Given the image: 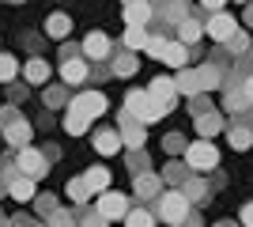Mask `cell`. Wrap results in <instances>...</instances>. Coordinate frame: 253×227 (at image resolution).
Here are the masks:
<instances>
[{"label":"cell","mask_w":253,"mask_h":227,"mask_svg":"<svg viewBox=\"0 0 253 227\" xmlns=\"http://www.w3.org/2000/svg\"><path fill=\"white\" fill-rule=\"evenodd\" d=\"M167 114V106H159L155 98L148 95V91H128L125 95V118H132V121H140V125H151V121H159Z\"/></svg>","instance_id":"1"},{"label":"cell","mask_w":253,"mask_h":227,"mask_svg":"<svg viewBox=\"0 0 253 227\" xmlns=\"http://www.w3.org/2000/svg\"><path fill=\"white\" fill-rule=\"evenodd\" d=\"M159 220L170 224V227L185 224V220H189V201H185V193H178V189L163 193V201H159Z\"/></svg>","instance_id":"2"},{"label":"cell","mask_w":253,"mask_h":227,"mask_svg":"<svg viewBox=\"0 0 253 227\" xmlns=\"http://www.w3.org/2000/svg\"><path fill=\"white\" fill-rule=\"evenodd\" d=\"M68 110L91 121V118H98V114H106V95L102 91H84V95H76L72 102H68Z\"/></svg>","instance_id":"3"},{"label":"cell","mask_w":253,"mask_h":227,"mask_svg":"<svg viewBox=\"0 0 253 227\" xmlns=\"http://www.w3.org/2000/svg\"><path fill=\"white\" fill-rule=\"evenodd\" d=\"M185 163H189L193 171H211V167L219 163V151L211 148L208 140H197V144H189V148H185Z\"/></svg>","instance_id":"4"},{"label":"cell","mask_w":253,"mask_h":227,"mask_svg":"<svg viewBox=\"0 0 253 227\" xmlns=\"http://www.w3.org/2000/svg\"><path fill=\"white\" fill-rule=\"evenodd\" d=\"M234 31H238V23H234L227 11H215V15L204 23V34H208V38H215V42H223V45L234 38Z\"/></svg>","instance_id":"5"},{"label":"cell","mask_w":253,"mask_h":227,"mask_svg":"<svg viewBox=\"0 0 253 227\" xmlns=\"http://www.w3.org/2000/svg\"><path fill=\"white\" fill-rule=\"evenodd\" d=\"M98 216L102 220H125L128 216V197L125 193H102L98 197Z\"/></svg>","instance_id":"6"},{"label":"cell","mask_w":253,"mask_h":227,"mask_svg":"<svg viewBox=\"0 0 253 227\" xmlns=\"http://www.w3.org/2000/svg\"><path fill=\"white\" fill-rule=\"evenodd\" d=\"M148 95L155 98L159 106H174V98H178V87H174V80H170V76H155V80H151V87H148Z\"/></svg>","instance_id":"7"},{"label":"cell","mask_w":253,"mask_h":227,"mask_svg":"<svg viewBox=\"0 0 253 227\" xmlns=\"http://www.w3.org/2000/svg\"><path fill=\"white\" fill-rule=\"evenodd\" d=\"M19 171H23V178H38V174L45 171V159H42V151H34L31 144L27 148H19Z\"/></svg>","instance_id":"8"},{"label":"cell","mask_w":253,"mask_h":227,"mask_svg":"<svg viewBox=\"0 0 253 227\" xmlns=\"http://www.w3.org/2000/svg\"><path fill=\"white\" fill-rule=\"evenodd\" d=\"M8 118V129H4V136H8V144H15V148H27L31 144V125L23 118H15V114H4Z\"/></svg>","instance_id":"9"},{"label":"cell","mask_w":253,"mask_h":227,"mask_svg":"<svg viewBox=\"0 0 253 227\" xmlns=\"http://www.w3.org/2000/svg\"><path fill=\"white\" fill-rule=\"evenodd\" d=\"M84 57L87 61H106V57H110V38H106L102 31L87 34L84 38Z\"/></svg>","instance_id":"10"},{"label":"cell","mask_w":253,"mask_h":227,"mask_svg":"<svg viewBox=\"0 0 253 227\" xmlns=\"http://www.w3.org/2000/svg\"><path fill=\"white\" fill-rule=\"evenodd\" d=\"M163 61H167L170 68H185V61H189V45H181L178 38H167V45H163Z\"/></svg>","instance_id":"11"},{"label":"cell","mask_w":253,"mask_h":227,"mask_svg":"<svg viewBox=\"0 0 253 227\" xmlns=\"http://www.w3.org/2000/svg\"><path fill=\"white\" fill-rule=\"evenodd\" d=\"M61 80L64 84H84L87 80V61L84 57H68V61L61 65Z\"/></svg>","instance_id":"12"},{"label":"cell","mask_w":253,"mask_h":227,"mask_svg":"<svg viewBox=\"0 0 253 227\" xmlns=\"http://www.w3.org/2000/svg\"><path fill=\"white\" fill-rule=\"evenodd\" d=\"M151 15H155V8H151L148 0H144V4H128V8H125V23H128V27H148Z\"/></svg>","instance_id":"13"},{"label":"cell","mask_w":253,"mask_h":227,"mask_svg":"<svg viewBox=\"0 0 253 227\" xmlns=\"http://www.w3.org/2000/svg\"><path fill=\"white\" fill-rule=\"evenodd\" d=\"M121 133V144H128V148H140V144L148 140V133H144V125L132 118H125V129H117Z\"/></svg>","instance_id":"14"},{"label":"cell","mask_w":253,"mask_h":227,"mask_svg":"<svg viewBox=\"0 0 253 227\" xmlns=\"http://www.w3.org/2000/svg\"><path fill=\"white\" fill-rule=\"evenodd\" d=\"M178 38H181V45L201 42V38H204V23H197V19H181V23H178Z\"/></svg>","instance_id":"15"},{"label":"cell","mask_w":253,"mask_h":227,"mask_svg":"<svg viewBox=\"0 0 253 227\" xmlns=\"http://www.w3.org/2000/svg\"><path fill=\"white\" fill-rule=\"evenodd\" d=\"M95 148H98V155H114V151L121 148V133L117 129H102L95 136Z\"/></svg>","instance_id":"16"},{"label":"cell","mask_w":253,"mask_h":227,"mask_svg":"<svg viewBox=\"0 0 253 227\" xmlns=\"http://www.w3.org/2000/svg\"><path fill=\"white\" fill-rule=\"evenodd\" d=\"M174 87L197 98V95H201V76H197V72H189V68H181V72H178V80H174Z\"/></svg>","instance_id":"17"},{"label":"cell","mask_w":253,"mask_h":227,"mask_svg":"<svg viewBox=\"0 0 253 227\" xmlns=\"http://www.w3.org/2000/svg\"><path fill=\"white\" fill-rule=\"evenodd\" d=\"M223 129V121H219V114H197V133H201L204 140H208V136H215V133Z\"/></svg>","instance_id":"18"},{"label":"cell","mask_w":253,"mask_h":227,"mask_svg":"<svg viewBox=\"0 0 253 227\" xmlns=\"http://www.w3.org/2000/svg\"><path fill=\"white\" fill-rule=\"evenodd\" d=\"M84 182H87L91 193H102L106 185H110V171H106V167H91V171L84 174Z\"/></svg>","instance_id":"19"},{"label":"cell","mask_w":253,"mask_h":227,"mask_svg":"<svg viewBox=\"0 0 253 227\" xmlns=\"http://www.w3.org/2000/svg\"><path fill=\"white\" fill-rule=\"evenodd\" d=\"M23 76H27L31 84H45V80H49V65H45L42 57H34V61H27V68H23Z\"/></svg>","instance_id":"20"},{"label":"cell","mask_w":253,"mask_h":227,"mask_svg":"<svg viewBox=\"0 0 253 227\" xmlns=\"http://www.w3.org/2000/svg\"><path fill=\"white\" fill-rule=\"evenodd\" d=\"M132 189H136V197H144V201H148V197L159 193V178H155V174H136Z\"/></svg>","instance_id":"21"},{"label":"cell","mask_w":253,"mask_h":227,"mask_svg":"<svg viewBox=\"0 0 253 227\" xmlns=\"http://www.w3.org/2000/svg\"><path fill=\"white\" fill-rule=\"evenodd\" d=\"M68 31H72V19H68V15H49V19H45V34H49V38H64Z\"/></svg>","instance_id":"22"},{"label":"cell","mask_w":253,"mask_h":227,"mask_svg":"<svg viewBox=\"0 0 253 227\" xmlns=\"http://www.w3.org/2000/svg\"><path fill=\"white\" fill-rule=\"evenodd\" d=\"M125 224H128V227H155V216H151L148 208H128Z\"/></svg>","instance_id":"23"},{"label":"cell","mask_w":253,"mask_h":227,"mask_svg":"<svg viewBox=\"0 0 253 227\" xmlns=\"http://www.w3.org/2000/svg\"><path fill=\"white\" fill-rule=\"evenodd\" d=\"M19 76V65H15V57L11 53H0V84H11Z\"/></svg>","instance_id":"24"},{"label":"cell","mask_w":253,"mask_h":227,"mask_svg":"<svg viewBox=\"0 0 253 227\" xmlns=\"http://www.w3.org/2000/svg\"><path fill=\"white\" fill-rule=\"evenodd\" d=\"M125 45L128 49H144V45H148V27H128L125 31Z\"/></svg>","instance_id":"25"},{"label":"cell","mask_w":253,"mask_h":227,"mask_svg":"<svg viewBox=\"0 0 253 227\" xmlns=\"http://www.w3.org/2000/svg\"><path fill=\"white\" fill-rule=\"evenodd\" d=\"M11 197H15V201H31L34 197V178H15V182H11Z\"/></svg>","instance_id":"26"},{"label":"cell","mask_w":253,"mask_h":227,"mask_svg":"<svg viewBox=\"0 0 253 227\" xmlns=\"http://www.w3.org/2000/svg\"><path fill=\"white\" fill-rule=\"evenodd\" d=\"M250 144H253V133H250V129H242V125H234V129H231V148L246 151Z\"/></svg>","instance_id":"27"},{"label":"cell","mask_w":253,"mask_h":227,"mask_svg":"<svg viewBox=\"0 0 253 227\" xmlns=\"http://www.w3.org/2000/svg\"><path fill=\"white\" fill-rule=\"evenodd\" d=\"M197 76H201V91H208V87H219V68H215V65H204Z\"/></svg>","instance_id":"28"},{"label":"cell","mask_w":253,"mask_h":227,"mask_svg":"<svg viewBox=\"0 0 253 227\" xmlns=\"http://www.w3.org/2000/svg\"><path fill=\"white\" fill-rule=\"evenodd\" d=\"M64 129L72 133V136H84V133H87V118H80V114H72V110H68V118H64Z\"/></svg>","instance_id":"29"},{"label":"cell","mask_w":253,"mask_h":227,"mask_svg":"<svg viewBox=\"0 0 253 227\" xmlns=\"http://www.w3.org/2000/svg\"><path fill=\"white\" fill-rule=\"evenodd\" d=\"M68 197H72V201H87V197H91L84 178H72V182H68Z\"/></svg>","instance_id":"30"},{"label":"cell","mask_w":253,"mask_h":227,"mask_svg":"<svg viewBox=\"0 0 253 227\" xmlns=\"http://www.w3.org/2000/svg\"><path fill=\"white\" fill-rule=\"evenodd\" d=\"M204 197H208V185L204 182H189L185 185V201H204Z\"/></svg>","instance_id":"31"},{"label":"cell","mask_w":253,"mask_h":227,"mask_svg":"<svg viewBox=\"0 0 253 227\" xmlns=\"http://www.w3.org/2000/svg\"><path fill=\"white\" fill-rule=\"evenodd\" d=\"M45 227H72V216L57 208V212H49V220H45Z\"/></svg>","instance_id":"32"},{"label":"cell","mask_w":253,"mask_h":227,"mask_svg":"<svg viewBox=\"0 0 253 227\" xmlns=\"http://www.w3.org/2000/svg\"><path fill=\"white\" fill-rule=\"evenodd\" d=\"M114 72H117V76H132V72H136V57H121Z\"/></svg>","instance_id":"33"},{"label":"cell","mask_w":253,"mask_h":227,"mask_svg":"<svg viewBox=\"0 0 253 227\" xmlns=\"http://www.w3.org/2000/svg\"><path fill=\"white\" fill-rule=\"evenodd\" d=\"M227 45H231L234 53H242L246 45H250V34H246V31H234V38H231V42H227Z\"/></svg>","instance_id":"34"},{"label":"cell","mask_w":253,"mask_h":227,"mask_svg":"<svg viewBox=\"0 0 253 227\" xmlns=\"http://www.w3.org/2000/svg\"><path fill=\"white\" fill-rule=\"evenodd\" d=\"M163 45H167V38H151L148 34V45H144V49H148V57H163Z\"/></svg>","instance_id":"35"},{"label":"cell","mask_w":253,"mask_h":227,"mask_svg":"<svg viewBox=\"0 0 253 227\" xmlns=\"http://www.w3.org/2000/svg\"><path fill=\"white\" fill-rule=\"evenodd\" d=\"M64 102H68V98H64V91H57V87H53V91H45V106H64Z\"/></svg>","instance_id":"36"},{"label":"cell","mask_w":253,"mask_h":227,"mask_svg":"<svg viewBox=\"0 0 253 227\" xmlns=\"http://www.w3.org/2000/svg\"><path fill=\"white\" fill-rule=\"evenodd\" d=\"M238 220H242V227H253V201L242 208V216H238Z\"/></svg>","instance_id":"37"},{"label":"cell","mask_w":253,"mask_h":227,"mask_svg":"<svg viewBox=\"0 0 253 227\" xmlns=\"http://www.w3.org/2000/svg\"><path fill=\"white\" fill-rule=\"evenodd\" d=\"M167 151H185V144H181V136H167Z\"/></svg>","instance_id":"38"},{"label":"cell","mask_w":253,"mask_h":227,"mask_svg":"<svg viewBox=\"0 0 253 227\" xmlns=\"http://www.w3.org/2000/svg\"><path fill=\"white\" fill-rule=\"evenodd\" d=\"M167 178H170V182H181V178H185V171H181L178 163H174V167H170V171H167Z\"/></svg>","instance_id":"39"},{"label":"cell","mask_w":253,"mask_h":227,"mask_svg":"<svg viewBox=\"0 0 253 227\" xmlns=\"http://www.w3.org/2000/svg\"><path fill=\"white\" fill-rule=\"evenodd\" d=\"M204 8H211V11H223V4H227V0H201Z\"/></svg>","instance_id":"40"},{"label":"cell","mask_w":253,"mask_h":227,"mask_svg":"<svg viewBox=\"0 0 253 227\" xmlns=\"http://www.w3.org/2000/svg\"><path fill=\"white\" fill-rule=\"evenodd\" d=\"M242 91H246V98L253 102V76H246V84H242Z\"/></svg>","instance_id":"41"},{"label":"cell","mask_w":253,"mask_h":227,"mask_svg":"<svg viewBox=\"0 0 253 227\" xmlns=\"http://www.w3.org/2000/svg\"><path fill=\"white\" fill-rule=\"evenodd\" d=\"M128 4H144V0H125V8H128Z\"/></svg>","instance_id":"42"},{"label":"cell","mask_w":253,"mask_h":227,"mask_svg":"<svg viewBox=\"0 0 253 227\" xmlns=\"http://www.w3.org/2000/svg\"><path fill=\"white\" fill-rule=\"evenodd\" d=\"M181 227H197V224H189V220H185V224H181Z\"/></svg>","instance_id":"43"},{"label":"cell","mask_w":253,"mask_h":227,"mask_svg":"<svg viewBox=\"0 0 253 227\" xmlns=\"http://www.w3.org/2000/svg\"><path fill=\"white\" fill-rule=\"evenodd\" d=\"M238 4H242V0H238Z\"/></svg>","instance_id":"44"},{"label":"cell","mask_w":253,"mask_h":227,"mask_svg":"<svg viewBox=\"0 0 253 227\" xmlns=\"http://www.w3.org/2000/svg\"><path fill=\"white\" fill-rule=\"evenodd\" d=\"M223 227H227V224H223Z\"/></svg>","instance_id":"45"}]
</instances>
